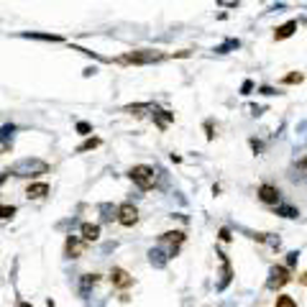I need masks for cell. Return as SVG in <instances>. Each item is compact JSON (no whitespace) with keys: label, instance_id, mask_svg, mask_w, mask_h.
Listing matches in <instances>:
<instances>
[{"label":"cell","instance_id":"6da1fadb","mask_svg":"<svg viewBox=\"0 0 307 307\" xmlns=\"http://www.w3.org/2000/svg\"><path fill=\"white\" fill-rule=\"evenodd\" d=\"M8 172L13 174V177H18V180H36V177H41V174L49 172V164L44 159L28 156V159H18L16 164H10Z\"/></svg>","mask_w":307,"mask_h":307},{"label":"cell","instance_id":"7a4b0ae2","mask_svg":"<svg viewBox=\"0 0 307 307\" xmlns=\"http://www.w3.org/2000/svg\"><path fill=\"white\" fill-rule=\"evenodd\" d=\"M164 59H166V54L159 52V49H138V52H128V54L118 56L116 62L118 64H138V67H144V64H159Z\"/></svg>","mask_w":307,"mask_h":307},{"label":"cell","instance_id":"3957f363","mask_svg":"<svg viewBox=\"0 0 307 307\" xmlns=\"http://www.w3.org/2000/svg\"><path fill=\"white\" fill-rule=\"evenodd\" d=\"M128 177H130V182H134L141 192H148V190H154V184H156V172H154V166H148V164L130 166Z\"/></svg>","mask_w":307,"mask_h":307},{"label":"cell","instance_id":"277c9868","mask_svg":"<svg viewBox=\"0 0 307 307\" xmlns=\"http://www.w3.org/2000/svg\"><path fill=\"white\" fill-rule=\"evenodd\" d=\"M292 282V272L287 266H282V264H274L269 269V279H266V287L269 290H282V287H287V284Z\"/></svg>","mask_w":307,"mask_h":307},{"label":"cell","instance_id":"5b68a950","mask_svg":"<svg viewBox=\"0 0 307 307\" xmlns=\"http://www.w3.org/2000/svg\"><path fill=\"white\" fill-rule=\"evenodd\" d=\"M256 194H258V200L264 202V205H269V208H274V205L282 202V192H279V187H274V184H269V182L258 184Z\"/></svg>","mask_w":307,"mask_h":307},{"label":"cell","instance_id":"8992f818","mask_svg":"<svg viewBox=\"0 0 307 307\" xmlns=\"http://www.w3.org/2000/svg\"><path fill=\"white\" fill-rule=\"evenodd\" d=\"M184 230H166V233H162L159 236V244H169V256L174 258L180 254V246L184 244Z\"/></svg>","mask_w":307,"mask_h":307},{"label":"cell","instance_id":"52a82bcc","mask_svg":"<svg viewBox=\"0 0 307 307\" xmlns=\"http://www.w3.org/2000/svg\"><path fill=\"white\" fill-rule=\"evenodd\" d=\"M118 223H120L123 228H134V226L138 223V210H136L134 202L118 205Z\"/></svg>","mask_w":307,"mask_h":307},{"label":"cell","instance_id":"ba28073f","mask_svg":"<svg viewBox=\"0 0 307 307\" xmlns=\"http://www.w3.org/2000/svg\"><path fill=\"white\" fill-rule=\"evenodd\" d=\"M87 244V240L84 238H80V236H70L67 238V244H64V256H67V258H82L84 256V246Z\"/></svg>","mask_w":307,"mask_h":307},{"label":"cell","instance_id":"9c48e42d","mask_svg":"<svg viewBox=\"0 0 307 307\" xmlns=\"http://www.w3.org/2000/svg\"><path fill=\"white\" fill-rule=\"evenodd\" d=\"M215 256L220 258V282H218V292H223V290H228V284L233 279V269H230V258L223 251H218Z\"/></svg>","mask_w":307,"mask_h":307},{"label":"cell","instance_id":"30bf717a","mask_svg":"<svg viewBox=\"0 0 307 307\" xmlns=\"http://www.w3.org/2000/svg\"><path fill=\"white\" fill-rule=\"evenodd\" d=\"M108 279H110V284H113V287H118V290H128L130 284H134V276H130L126 269H120V266H113Z\"/></svg>","mask_w":307,"mask_h":307},{"label":"cell","instance_id":"8fae6325","mask_svg":"<svg viewBox=\"0 0 307 307\" xmlns=\"http://www.w3.org/2000/svg\"><path fill=\"white\" fill-rule=\"evenodd\" d=\"M100 274H82L80 276V284H77V292H80V297H87V294H90L95 287H98V284H100Z\"/></svg>","mask_w":307,"mask_h":307},{"label":"cell","instance_id":"7c38bea8","mask_svg":"<svg viewBox=\"0 0 307 307\" xmlns=\"http://www.w3.org/2000/svg\"><path fill=\"white\" fill-rule=\"evenodd\" d=\"M169 251H164L162 246H156V248H148V264L154 266V269H164L166 264H169Z\"/></svg>","mask_w":307,"mask_h":307},{"label":"cell","instance_id":"4fadbf2b","mask_svg":"<svg viewBox=\"0 0 307 307\" xmlns=\"http://www.w3.org/2000/svg\"><path fill=\"white\" fill-rule=\"evenodd\" d=\"M46 194H49V184L46 182H31L26 187V197H28V200H44Z\"/></svg>","mask_w":307,"mask_h":307},{"label":"cell","instance_id":"5bb4252c","mask_svg":"<svg viewBox=\"0 0 307 307\" xmlns=\"http://www.w3.org/2000/svg\"><path fill=\"white\" fill-rule=\"evenodd\" d=\"M98 210H100V220H102V223H113V220H118V205L100 202Z\"/></svg>","mask_w":307,"mask_h":307},{"label":"cell","instance_id":"9a60e30c","mask_svg":"<svg viewBox=\"0 0 307 307\" xmlns=\"http://www.w3.org/2000/svg\"><path fill=\"white\" fill-rule=\"evenodd\" d=\"M18 36H20V38H36V41H54V44L64 41L59 34H41V31H20Z\"/></svg>","mask_w":307,"mask_h":307},{"label":"cell","instance_id":"2e32d148","mask_svg":"<svg viewBox=\"0 0 307 307\" xmlns=\"http://www.w3.org/2000/svg\"><path fill=\"white\" fill-rule=\"evenodd\" d=\"M151 118H154V123H156V128H159V130H166V128H169V123L174 120V113H169V110H154V113H151Z\"/></svg>","mask_w":307,"mask_h":307},{"label":"cell","instance_id":"e0dca14e","mask_svg":"<svg viewBox=\"0 0 307 307\" xmlns=\"http://www.w3.org/2000/svg\"><path fill=\"white\" fill-rule=\"evenodd\" d=\"M13 136H16V126H13V123L0 126V146H3V151H8V148H10Z\"/></svg>","mask_w":307,"mask_h":307},{"label":"cell","instance_id":"ac0fdd59","mask_svg":"<svg viewBox=\"0 0 307 307\" xmlns=\"http://www.w3.org/2000/svg\"><path fill=\"white\" fill-rule=\"evenodd\" d=\"M294 31H297V20H287V24H282V26L274 31V41H284V38H290Z\"/></svg>","mask_w":307,"mask_h":307},{"label":"cell","instance_id":"d6986e66","mask_svg":"<svg viewBox=\"0 0 307 307\" xmlns=\"http://www.w3.org/2000/svg\"><path fill=\"white\" fill-rule=\"evenodd\" d=\"M80 233L84 240H98L100 238V226L98 223H82L80 226Z\"/></svg>","mask_w":307,"mask_h":307},{"label":"cell","instance_id":"ffe728a7","mask_svg":"<svg viewBox=\"0 0 307 307\" xmlns=\"http://www.w3.org/2000/svg\"><path fill=\"white\" fill-rule=\"evenodd\" d=\"M146 110H156L154 102H136V105H126L123 113H130V116H144Z\"/></svg>","mask_w":307,"mask_h":307},{"label":"cell","instance_id":"44dd1931","mask_svg":"<svg viewBox=\"0 0 307 307\" xmlns=\"http://www.w3.org/2000/svg\"><path fill=\"white\" fill-rule=\"evenodd\" d=\"M274 215H279V218H287V220H294V218L300 215V210L297 208H292V205H274Z\"/></svg>","mask_w":307,"mask_h":307},{"label":"cell","instance_id":"7402d4cb","mask_svg":"<svg viewBox=\"0 0 307 307\" xmlns=\"http://www.w3.org/2000/svg\"><path fill=\"white\" fill-rule=\"evenodd\" d=\"M294 180H300V182H307V156H302L297 164H294V174H292Z\"/></svg>","mask_w":307,"mask_h":307},{"label":"cell","instance_id":"603a6c76","mask_svg":"<svg viewBox=\"0 0 307 307\" xmlns=\"http://www.w3.org/2000/svg\"><path fill=\"white\" fill-rule=\"evenodd\" d=\"M100 144H102V141H100L98 136H92V138H87L84 144H80V146H77V154H84V151H92V148H98Z\"/></svg>","mask_w":307,"mask_h":307},{"label":"cell","instance_id":"cb8c5ba5","mask_svg":"<svg viewBox=\"0 0 307 307\" xmlns=\"http://www.w3.org/2000/svg\"><path fill=\"white\" fill-rule=\"evenodd\" d=\"M238 46H240V41H238V38H228L226 44H220V46L215 49V54H228L230 49H238Z\"/></svg>","mask_w":307,"mask_h":307},{"label":"cell","instance_id":"d4e9b609","mask_svg":"<svg viewBox=\"0 0 307 307\" xmlns=\"http://www.w3.org/2000/svg\"><path fill=\"white\" fill-rule=\"evenodd\" d=\"M302 80H304V74H302V72H292V74H284V77H282V82H284V84H300Z\"/></svg>","mask_w":307,"mask_h":307},{"label":"cell","instance_id":"484cf974","mask_svg":"<svg viewBox=\"0 0 307 307\" xmlns=\"http://www.w3.org/2000/svg\"><path fill=\"white\" fill-rule=\"evenodd\" d=\"M16 215V205H0V220H10Z\"/></svg>","mask_w":307,"mask_h":307},{"label":"cell","instance_id":"4316f807","mask_svg":"<svg viewBox=\"0 0 307 307\" xmlns=\"http://www.w3.org/2000/svg\"><path fill=\"white\" fill-rule=\"evenodd\" d=\"M276 307H297V302H294L290 294H279V297H276Z\"/></svg>","mask_w":307,"mask_h":307},{"label":"cell","instance_id":"83f0119b","mask_svg":"<svg viewBox=\"0 0 307 307\" xmlns=\"http://www.w3.org/2000/svg\"><path fill=\"white\" fill-rule=\"evenodd\" d=\"M74 130H77L80 136H90V134H92V126H90V123H84V120H80V123L74 126Z\"/></svg>","mask_w":307,"mask_h":307},{"label":"cell","instance_id":"f1b7e54d","mask_svg":"<svg viewBox=\"0 0 307 307\" xmlns=\"http://www.w3.org/2000/svg\"><path fill=\"white\" fill-rule=\"evenodd\" d=\"M297 261H300V251H290L287 254V269H294Z\"/></svg>","mask_w":307,"mask_h":307},{"label":"cell","instance_id":"f546056e","mask_svg":"<svg viewBox=\"0 0 307 307\" xmlns=\"http://www.w3.org/2000/svg\"><path fill=\"white\" fill-rule=\"evenodd\" d=\"M251 90H254V82L251 80H246L244 84H240V95H251Z\"/></svg>","mask_w":307,"mask_h":307},{"label":"cell","instance_id":"4dcf8cb0","mask_svg":"<svg viewBox=\"0 0 307 307\" xmlns=\"http://www.w3.org/2000/svg\"><path fill=\"white\" fill-rule=\"evenodd\" d=\"M218 238H220L223 244H228V240H230V230L228 228H220V230H218Z\"/></svg>","mask_w":307,"mask_h":307},{"label":"cell","instance_id":"1f68e13d","mask_svg":"<svg viewBox=\"0 0 307 307\" xmlns=\"http://www.w3.org/2000/svg\"><path fill=\"white\" fill-rule=\"evenodd\" d=\"M205 136H208V141H212V138H215V134H212V123H210V120L205 123Z\"/></svg>","mask_w":307,"mask_h":307},{"label":"cell","instance_id":"d6a6232c","mask_svg":"<svg viewBox=\"0 0 307 307\" xmlns=\"http://www.w3.org/2000/svg\"><path fill=\"white\" fill-rule=\"evenodd\" d=\"M251 148H254V151L258 154L261 148H264V144H261V141H256V138H251Z\"/></svg>","mask_w":307,"mask_h":307},{"label":"cell","instance_id":"836d02e7","mask_svg":"<svg viewBox=\"0 0 307 307\" xmlns=\"http://www.w3.org/2000/svg\"><path fill=\"white\" fill-rule=\"evenodd\" d=\"M258 92H261V95H276L272 87H258Z\"/></svg>","mask_w":307,"mask_h":307},{"label":"cell","instance_id":"e575fe53","mask_svg":"<svg viewBox=\"0 0 307 307\" xmlns=\"http://www.w3.org/2000/svg\"><path fill=\"white\" fill-rule=\"evenodd\" d=\"M297 282H300V284H302V287H307V272H302V274H300V276H297Z\"/></svg>","mask_w":307,"mask_h":307},{"label":"cell","instance_id":"d590c367","mask_svg":"<svg viewBox=\"0 0 307 307\" xmlns=\"http://www.w3.org/2000/svg\"><path fill=\"white\" fill-rule=\"evenodd\" d=\"M8 174H10V172H0V184H3V182L8 180Z\"/></svg>","mask_w":307,"mask_h":307},{"label":"cell","instance_id":"8d00e7d4","mask_svg":"<svg viewBox=\"0 0 307 307\" xmlns=\"http://www.w3.org/2000/svg\"><path fill=\"white\" fill-rule=\"evenodd\" d=\"M18 307H34L31 302H18Z\"/></svg>","mask_w":307,"mask_h":307}]
</instances>
